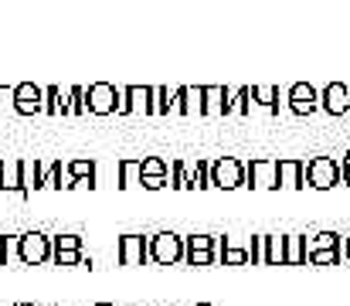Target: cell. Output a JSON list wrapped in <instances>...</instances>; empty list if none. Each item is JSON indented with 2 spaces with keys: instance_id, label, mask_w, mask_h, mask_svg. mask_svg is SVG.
Returning <instances> with one entry per match:
<instances>
[{
  "instance_id": "36",
  "label": "cell",
  "mask_w": 350,
  "mask_h": 306,
  "mask_svg": "<svg viewBox=\"0 0 350 306\" xmlns=\"http://www.w3.org/2000/svg\"><path fill=\"white\" fill-rule=\"evenodd\" d=\"M344 184L350 188V160H344Z\"/></svg>"
},
{
  "instance_id": "30",
  "label": "cell",
  "mask_w": 350,
  "mask_h": 306,
  "mask_svg": "<svg viewBox=\"0 0 350 306\" xmlns=\"http://www.w3.org/2000/svg\"><path fill=\"white\" fill-rule=\"evenodd\" d=\"M58 86H48L44 89V116H58Z\"/></svg>"
},
{
  "instance_id": "16",
  "label": "cell",
  "mask_w": 350,
  "mask_h": 306,
  "mask_svg": "<svg viewBox=\"0 0 350 306\" xmlns=\"http://www.w3.org/2000/svg\"><path fill=\"white\" fill-rule=\"evenodd\" d=\"M180 116H204V86H184V109Z\"/></svg>"
},
{
  "instance_id": "2",
  "label": "cell",
  "mask_w": 350,
  "mask_h": 306,
  "mask_svg": "<svg viewBox=\"0 0 350 306\" xmlns=\"http://www.w3.org/2000/svg\"><path fill=\"white\" fill-rule=\"evenodd\" d=\"M51 252H55L51 238L41 235V231H27V235L17 238V259L24 266H44V262H51Z\"/></svg>"
},
{
  "instance_id": "4",
  "label": "cell",
  "mask_w": 350,
  "mask_h": 306,
  "mask_svg": "<svg viewBox=\"0 0 350 306\" xmlns=\"http://www.w3.org/2000/svg\"><path fill=\"white\" fill-rule=\"evenodd\" d=\"M211 188H221V191H234V188H245V164L238 157H221L211 164Z\"/></svg>"
},
{
  "instance_id": "13",
  "label": "cell",
  "mask_w": 350,
  "mask_h": 306,
  "mask_svg": "<svg viewBox=\"0 0 350 306\" xmlns=\"http://www.w3.org/2000/svg\"><path fill=\"white\" fill-rule=\"evenodd\" d=\"M44 188L41 184V164L38 160H21V198H31V191Z\"/></svg>"
},
{
  "instance_id": "5",
  "label": "cell",
  "mask_w": 350,
  "mask_h": 306,
  "mask_svg": "<svg viewBox=\"0 0 350 306\" xmlns=\"http://www.w3.org/2000/svg\"><path fill=\"white\" fill-rule=\"evenodd\" d=\"M245 188L275 191L279 188V160H252V164H245Z\"/></svg>"
},
{
  "instance_id": "8",
  "label": "cell",
  "mask_w": 350,
  "mask_h": 306,
  "mask_svg": "<svg viewBox=\"0 0 350 306\" xmlns=\"http://www.w3.org/2000/svg\"><path fill=\"white\" fill-rule=\"evenodd\" d=\"M14 112H21V116H38V112H44V89H38L34 82L14 86Z\"/></svg>"
},
{
  "instance_id": "15",
  "label": "cell",
  "mask_w": 350,
  "mask_h": 306,
  "mask_svg": "<svg viewBox=\"0 0 350 306\" xmlns=\"http://www.w3.org/2000/svg\"><path fill=\"white\" fill-rule=\"evenodd\" d=\"M0 191L21 194V160H0Z\"/></svg>"
},
{
  "instance_id": "38",
  "label": "cell",
  "mask_w": 350,
  "mask_h": 306,
  "mask_svg": "<svg viewBox=\"0 0 350 306\" xmlns=\"http://www.w3.org/2000/svg\"><path fill=\"white\" fill-rule=\"evenodd\" d=\"M96 306H113V303H96Z\"/></svg>"
},
{
  "instance_id": "25",
  "label": "cell",
  "mask_w": 350,
  "mask_h": 306,
  "mask_svg": "<svg viewBox=\"0 0 350 306\" xmlns=\"http://www.w3.org/2000/svg\"><path fill=\"white\" fill-rule=\"evenodd\" d=\"M41 184L44 188H55V191H62L65 184H62V160H55V164H41Z\"/></svg>"
},
{
  "instance_id": "17",
  "label": "cell",
  "mask_w": 350,
  "mask_h": 306,
  "mask_svg": "<svg viewBox=\"0 0 350 306\" xmlns=\"http://www.w3.org/2000/svg\"><path fill=\"white\" fill-rule=\"evenodd\" d=\"M252 89L248 86H241V89H234L228 92V102H225V116H248V109H252Z\"/></svg>"
},
{
  "instance_id": "9",
  "label": "cell",
  "mask_w": 350,
  "mask_h": 306,
  "mask_svg": "<svg viewBox=\"0 0 350 306\" xmlns=\"http://www.w3.org/2000/svg\"><path fill=\"white\" fill-rule=\"evenodd\" d=\"M320 109H323L327 116H334V119L347 116L350 112V86H344V82H330V86L320 92Z\"/></svg>"
},
{
  "instance_id": "39",
  "label": "cell",
  "mask_w": 350,
  "mask_h": 306,
  "mask_svg": "<svg viewBox=\"0 0 350 306\" xmlns=\"http://www.w3.org/2000/svg\"><path fill=\"white\" fill-rule=\"evenodd\" d=\"M344 160H350V150H347V157H344Z\"/></svg>"
},
{
  "instance_id": "26",
  "label": "cell",
  "mask_w": 350,
  "mask_h": 306,
  "mask_svg": "<svg viewBox=\"0 0 350 306\" xmlns=\"http://www.w3.org/2000/svg\"><path fill=\"white\" fill-rule=\"evenodd\" d=\"M310 266H337L340 262V245L337 248H320V252H310L306 255Z\"/></svg>"
},
{
  "instance_id": "18",
  "label": "cell",
  "mask_w": 350,
  "mask_h": 306,
  "mask_svg": "<svg viewBox=\"0 0 350 306\" xmlns=\"http://www.w3.org/2000/svg\"><path fill=\"white\" fill-rule=\"evenodd\" d=\"M143 181V160H122L119 164V188H136Z\"/></svg>"
},
{
  "instance_id": "33",
  "label": "cell",
  "mask_w": 350,
  "mask_h": 306,
  "mask_svg": "<svg viewBox=\"0 0 350 306\" xmlns=\"http://www.w3.org/2000/svg\"><path fill=\"white\" fill-rule=\"evenodd\" d=\"M139 184H143L146 191H160V188H167V184H170V177H143Z\"/></svg>"
},
{
  "instance_id": "19",
  "label": "cell",
  "mask_w": 350,
  "mask_h": 306,
  "mask_svg": "<svg viewBox=\"0 0 350 306\" xmlns=\"http://www.w3.org/2000/svg\"><path fill=\"white\" fill-rule=\"evenodd\" d=\"M265 266H286V235H269V242H265Z\"/></svg>"
},
{
  "instance_id": "31",
  "label": "cell",
  "mask_w": 350,
  "mask_h": 306,
  "mask_svg": "<svg viewBox=\"0 0 350 306\" xmlns=\"http://www.w3.org/2000/svg\"><path fill=\"white\" fill-rule=\"evenodd\" d=\"M265 242H269V235H255L252 238V266L265 262Z\"/></svg>"
},
{
  "instance_id": "29",
  "label": "cell",
  "mask_w": 350,
  "mask_h": 306,
  "mask_svg": "<svg viewBox=\"0 0 350 306\" xmlns=\"http://www.w3.org/2000/svg\"><path fill=\"white\" fill-rule=\"evenodd\" d=\"M51 248H55V252H65V248H82V235H58V238H51Z\"/></svg>"
},
{
  "instance_id": "14",
  "label": "cell",
  "mask_w": 350,
  "mask_h": 306,
  "mask_svg": "<svg viewBox=\"0 0 350 306\" xmlns=\"http://www.w3.org/2000/svg\"><path fill=\"white\" fill-rule=\"evenodd\" d=\"M232 89L221 86H204V116H225V102Z\"/></svg>"
},
{
  "instance_id": "11",
  "label": "cell",
  "mask_w": 350,
  "mask_h": 306,
  "mask_svg": "<svg viewBox=\"0 0 350 306\" xmlns=\"http://www.w3.org/2000/svg\"><path fill=\"white\" fill-rule=\"evenodd\" d=\"M68 174V184L65 188H82V191H92L96 188V164L92 160H72L65 167Z\"/></svg>"
},
{
  "instance_id": "10",
  "label": "cell",
  "mask_w": 350,
  "mask_h": 306,
  "mask_svg": "<svg viewBox=\"0 0 350 306\" xmlns=\"http://www.w3.org/2000/svg\"><path fill=\"white\" fill-rule=\"evenodd\" d=\"M150 259V242L143 235H122L119 238V262L122 266H143Z\"/></svg>"
},
{
  "instance_id": "22",
  "label": "cell",
  "mask_w": 350,
  "mask_h": 306,
  "mask_svg": "<svg viewBox=\"0 0 350 306\" xmlns=\"http://www.w3.org/2000/svg\"><path fill=\"white\" fill-rule=\"evenodd\" d=\"M303 242H306V255H310V252H320V248H337L340 245V235L337 231H320V235L303 238Z\"/></svg>"
},
{
  "instance_id": "41",
  "label": "cell",
  "mask_w": 350,
  "mask_h": 306,
  "mask_svg": "<svg viewBox=\"0 0 350 306\" xmlns=\"http://www.w3.org/2000/svg\"><path fill=\"white\" fill-rule=\"evenodd\" d=\"M17 306H31V303H17Z\"/></svg>"
},
{
  "instance_id": "12",
  "label": "cell",
  "mask_w": 350,
  "mask_h": 306,
  "mask_svg": "<svg viewBox=\"0 0 350 306\" xmlns=\"http://www.w3.org/2000/svg\"><path fill=\"white\" fill-rule=\"evenodd\" d=\"M279 188H306V164L303 160H279Z\"/></svg>"
},
{
  "instance_id": "3",
  "label": "cell",
  "mask_w": 350,
  "mask_h": 306,
  "mask_svg": "<svg viewBox=\"0 0 350 306\" xmlns=\"http://www.w3.org/2000/svg\"><path fill=\"white\" fill-rule=\"evenodd\" d=\"M150 259L157 266H177L184 262V238L174 231H160L150 238Z\"/></svg>"
},
{
  "instance_id": "7",
  "label": "cell",
  "mask_w": 350,
  "mask_h": 306,
  "mask_svg": "<svg viewBox=\"0 0 350 306\" xmlns=\"http://www.w3.org/2000/svg\"><path fill=\"white\" fill-rule=\"evenodd\" d=\"M286 102H289V112L296 116H313L320 109V92L310 86V82H293L289 92H286Z\"/></svg>"
},
{
  "instance_id": "23",
  "label": "cell",
  "mask_w": 350,
  "mask_h": 306,
  "mask_svg": "<svg viewBox=\"0 0 350 306\" xmlns=\"http://www.w3.org/2000/svg\"><path fill=\"white\" fill-rule=\"evenodd\" d=\"M85 112H89V105H85V89H82V86L68 89V105H65V116H85Z\"/></svg>"
},
{
  "instance_id": "1",
  "label": "cell",
  "mask_w": 350,
  "mask_h": 306,
  "mask_svg": "<svg viewBox=\"0 0 350 306\" xmlns=\"http://www.w3.org/2000/svg\"><path fill=\"white\" fill-rule=\"evenodd\" d=\"M344 184V164L334 160V157H313L306 160V188L313 191H330Z\"/></svg>"
},
{
  "instance_id": "35",
  "label": "cell",
  "mask_w": 350,
  "mask_h": 306,
  "mask_svg": "<svg viewBox=\"0 0 350 306\" xmlns=\"http://www.w3.org/2000/svg\"><path fill=\"white\" fill-rule=\"evenodd\" d=\"M3 262H7V238L0 235V266H3Z\"/></svg>"
},
{
  "instance_id": "6",
  "label": "cell",
  "mask_w": 350,
  "mask_h": 306,
  "mask_svg": "<svg viewBox=\"0 0 350 306\" xmlns=\"http://www.w3.org/2000/svg\"><path fill=\"white\" fill-rule=\"evenodd\" d=\"M119 92H122V89H116L113 82H92V86L85 89L89 112H92V116H109V112H116Z\"/></svg>"
},
{
  "instance_id": "28",
  "label": "cell",
  "mask_w": 350,
  "mask_h": 306,
  "mask_svg": "<svg viewBox=\"0 0 350 306\" xmlns=\"http://www.w3.org/2000/svg\"><path fill=\"white\" fill-rule=\"evenodd\" d=\"M143 177H170L167 160H160V157H146V160H143Z\"/></svg>"
},
{
  "instance_id": "32",
  "label": "cell",
  "mask_w": 350,
  "mask_h": 306,
  "mask_svg": "<svg viewBox=\"0 0 350 306\" xmlns=\"http://www.w3.org/2000/svg\"><path fill=\"white\" fill-rule=\"evenodd\" d=\"M170 184L180 188V191H187V174H184V164H180V160L174 164V181H170Z\"/></svg>"
},
{
  "instance_id": "20",
  "label": "cell",
  "mask_w": 350,
  "mask_h": 306,
  "mask_svg": "<svg viewBox=\"0 0 350 306\" xmlns=\"http://www.w3.org/2000/svg\"><path fill=\"white\" fill-rule=\"evenodd\" d=\"M252 102H258L269 112H279V89L275 86H252Z\"/></svg>"
},
{
  "instance_id": "21",
  "label": "cell",
  "mask_w": 350,
  "mask_h": 306,
  "mask_svg": "<svg viewBox=\"0 0 350 306\" xmlns=\"http://www.w3.org/2000/svg\"><path fill=\"white\" fill-rule=\"evenodd\" d=\"M303 262H306L303 235H286V266H303Z\"/></svg>"
},
{
  "instance_id": "27",
  "label": "cell",
  "mask_w": 350,
  "mask_h": 306,
  "mask_svg": "<svg viewBox=\"0 0 350 306\" xmlns=\"http://www.w3.org/2000/svg\"><path fill=\"white\" fill-rule=\"evenodd\" d=\"M215 238H218V235H187V238H184V255H187V252L215 248Z\"/></svg>"
},
{
  "instance_id": "40",
  "label": "cell",
  "mask_w": 350,
  "mask_h": 306,
  "mask_svg": "<svg viewBox=\"0 0 350 306\" xmlns=\"http://www.w3.org/2000/svg\"><path fill=\"white\" fill-rule=\"evenodd\" d=\"M198 306H211V303H198Z\"/></svg>"
},
{
  "instance_id": "37",
  "label": "cell",
  "mask_w": 350,
  "mask_h": 306,
  "mask_svg": "<svg viewBox=\"0 0 350 306\" xmlns=\"http://www.w3.org/2000/svg\"><path fill=\"white\" fill-rule=\"evenodd\" d=\"M347 259H350V238H347Z\"/></svg>"
},
{
  "instance_id": "24",
  "label": "cell",
  "mask_w": 350,
  "mask_h": 306,
  "mask_svg": "<svg viewBox=\"0 0 350 306\" xmlns=\"http://www.w3.org/2000/svg\"><path fill=\"white\" fill-rule=\"evenodd\" d=\"M248 262H252V245H248V248L225 245V252H221V266H248Z\"/></svg>"
},
{
  "instance_id": "34",
  "label": "cell",
  "mask_w": 350,
  "mask_h": 306,
  "mask_svg": "<svg viewBox=\"0 0 350 306\" xmlns=\"http://www.w3.org/2000/svg\"><path fill=\"white\" fill-rule=\"evenodd\" d=\"M7 109H14V89L0 86V112H7Z\"/></svg>"
}]
</instances>
